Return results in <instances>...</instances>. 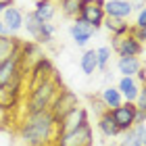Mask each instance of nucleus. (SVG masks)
<instances>
[{
    "label": "nucleus",
    "mask_w": 146,
    "mask_h": 146,
    "mask_svg": "<svg viewBox=\"0 0 146 146\" xmlns=\"http://www.w3.org/2000/svg\"><path fill=\"white\" fill-rule=\"evenodd\" d=\"M19 136L27 146H50L56 140V121L50 111L27 113L19 125Z\"/></svg>",
    "instance_id": "f257e3e1"
},
{
    "label": "nucleus",
    "mask_w": 146,
    "mask_h": 146,
    "mask_svg": "<svg viewBox=\"0 0 146 146\" xmlns=\"http://www.w3.org/2000/svg\"><path fill=\"white\" fill-rule=\"evenodd\" d=\"M63 90V82L58 79V73H54L48 82L40 84L38 88L29 90L27 96V113H38V111H48L54 96Z\"/></svg>",
    "instance_id": "f03ea898"
},
{
    "label": "nucleus",
    "mask_w": 146,
    "mask_h": 146,
    "mask_svg": "<svg viewBox=\"0 0 146 146\" xmlns=\"http://www.w3.org/2000/svg\"><path fill=\"white\" fill-rule=\"evenodd\" d=\"M23 27L27 29V34L34 38V42H38L40 46L50 44L52 36H54V29H56L50 21H42V19H38L34 13H27V15L23 17Z\"/></svg>",
    "instance_id": "7ed1b4c3"
},
{
    "label": "nucleus",
    "mask_w": 146,
    "mask_h": 146,
    "mask_svg": "<svg viewBox=\"0 0 146 146\" xmlns=\"http://www.w3.org/2000/svg\"><path fill=\"white\" fill-rule=\"evenodd\" d=\"M77 107H79V96L75 94V92L63 88V90L54 96V100H52V104H50L48 111H50V115L54 117V121L58 123L65 115H69V113H71L73 109H77Z\"/></svg>",
    "instance_id": "20e7f679"
},
{
    "label": "nucleus",
    "mask_w": 146,
    "mask_h": 146,
    "mask_svg": "<svg viewBox=\"0 0 146 146\" xmlns=\"http://www.w3.org/2000/svg\"><path fill=\"white\" fill-rule=\"evenodd\" d=\"M92 142H94V134H92V125L88 121L69 134L56 136L54 146H92Z\"/></svg>",
    "instance_id": "39448f33"
},
{
    "label": "nucleus",
    "mask_w": 146,
    "mask_h": 146,
    "mask_svg": "<svg viewBox=\"0 0 146 146\" xmlns=\"http://www.w3.org/2000/svg\"><path fill=\"white\" fill-rule=\"evenodd\" d=\"M104 2L107 0H82V9H79V19H84L86 23H90L96 31L102 27L104 19Z\"/></svg>",
    "instance_id": "423d86ee"
},
{
    "label": "nucleus",
    "mask_w": 146,
    "mask_h": 146,
    "mask_svg": "<svg viewBox=\"0 0 146 146\" xmlns=\"http://www.w3.org/2000/svg\"><path fill=\"white\" fill-rule=\"evenodd\" d=\"M54 73H56V69H54V65H52V61L48 56L40 58L36 65H31V67H29V73H27V90H34V88H38L40 84L48 82Z\"/></svg>",
    "instance_id": "0eeeda50"
},
{
    "label": "nucleus",
    "mask_w": 146,
    "mask_h": 146,
    "mask_svg": "<svg viewBox=\"0 0 146 146\" xmlns=\"http://www.w3.org/2000/svg\"><path fill=\"white\" fill-rule=\"evenodd\" d=\"M111 50H115L119 56H140L144 52V44L138 42L127 31L125 36H113L111 38Z\"/></svg>",
    "instance_id": "6e6552de"
},
{
    "label": "nucleus",
    "mask_w": 146,
    "mask_h": 146,
    "mask_svg": "<svg viewBox=\"0 0 146 146\" xmlns=\"http://www.w3.org/2000/svg\"><path fill=\"white\" fill-rule=\"evenodd\" d=\"M88 123V109L79 104L77 109H73L69 115H65L61 121L56 123V136H63V134H69V131L77 129L79 125Z\"/></svg>",
    "instance_id": "1a4fd4ad"
},
{
    "label": "nucleus",
    "mask_w": 146,
    "mask_h": 146,
    "mask_svg": "<svg viewBox=\"0 0 146 146\" xmlns=\"http://www.w3.org/2000/svg\"><path fill=\"white\" fill-rule=\"evenodd\" d=\"M111 115L113 119H115V123H117V127L125 131V129H129V127H134V119H136V104L134 102H121L117 109H113L111 111Z\"/></svg>",
    "instance_id": "9d476101"
},
{
    "label": "nucleus",
    "mask_w": 146,
    "mask_h": 146,
    "mask_svg": "<svg viewBox=\"0 0 146 146\" xmlns=\"http://www.w3.org/2000/svg\"><path fill=\"white\" fill-rule=\"evenodd\" d=\"M23 11L17 9V6H9L2 13V25H4V34L6 36H17L19 31L23 29Z\"/></svg>",
    "instance_id": "9b49d317"
},
{
    "label": "nucleus",
    "mask_w": 146,
    "mask_h": 146,
    "mask_svg": "<svg viewBox=\"0 0 146 146\" xmlns=\"http://www.w3.org/2000/svg\"><path fill=\"white\" fill-rule=\"evenodd\" d=\"M69 34L73 38V42H75L77 46H86L90 42V38L96 34V29L92 27L90 23H86L84 19H73V23H71V27H69Z\"/></svg>",
    "instance_id": "f8f14e48"
},
{
    "label": "nucleus",
    "mask_w": 146,
    "mask_h": 146,
    "mask_svg": "<svg viewBox=\"0 0 146 146\" xmlns=\"http://www.w3.org/2000/svg\"><path fill=\"white\" fill-rule=\"evenodd\" d=\"M102 9L107 17H115V19H129V15L134 13L129 0H107Z\"/></svg>",
    "instance_id": "ddd939ff"
},
{
    "label": "nucleus",
    "mask_w": 146,
    "mask_h": 146,
    "mask_svg": "<svg viewBox=\"0 0 146 146\" xmlns=\"http://www.w3.org/2000/svg\"><path fill=\"white\" fill-rule=\"evenodd\" d=\"M40 58H44V50L40 48L38 42H21V63L25 67L29 69Z\"/></svg>",
    "instance_id": "4468645a"
},
{
    "label": "nucleus",
    "mask_w": 146,
    "mask_h": 146,
    "mask_svg": "<svg viewBox=\"0 0 146 146\" xmlns=\"http://www.w3.org/2000/svg\"><path fill=\"white\" fill-rule=\"evenodd\" d=\"M117 90L121 92V96H123L125 102H136L138 92H140V84L136 82V77L121 75V79H119V84H117Z\"/></svg>",
    "instance_id": "2eb2a0df"
},
{
    "label": "nucleus",
    "mask_w": 146,
    "mask_h": 146,
    "mask_svg": "<svg viewBox=\"0 0 146 146\" xmlns=\"http://www.w3.org/2000/svg\"><path fill=\"white\" fill-rule=\"evenodd\" d=\"M21 48V40L17 36H6V34H0V63L11 58L15 52Z\"/></svg>",
    "instance_id": "dca6fc26"
},
{
    "label": "nucleus",
    "mask_w": 146,
    "mask_h": 146,
    "mask_svg": "<svg viewBox=\"0 0 146 146\" xmlns=\"http://www.w3.org/2000/svg\"><path fill=\"white\" fill-rule=\"evenodd\" d=\"M142 67H144V65L140 61V56H119L117 58V71L121 73V75L134 77Z\"/></svg>",
    "instance_id": "f3484780"
},
{
    "label": "nucleus",
    "mask_w": 146,
    "mask_h": 146,
    "mask_svg": "<svg viewBox=\"0 0 146 146\" xmlns=\"http://www.w3.org/2000/svg\"><path fill=\"white\" fill-rule=\"evenodd\" d=\"M98 129H100V134L104 138H117L119 134H121V129L117 127L111 111H104L102 115H98Z\"/></svg>",
    "instance_id": "a211bd4d"
},
{
    "label": "nucleus",
    "mask_w": 146,
    "mask_h": 146,
    "mask_svg": "<svg viewBox=\"0 0 146 146\" xmlns=\"http://www.w3.org/2000/svg\"><path fill=\"white\" fill-rule=\"evenodd\" d=\"M100 102L104 104L107 111H113L123 102V96H121V92L117 90V86H109V88H104L100 92Z\"/></svg>",
    "instance_id": "6ab92c4d"
},
{
    "label": "nucleus",
    "mask_w": 146,
    "mask_h": 146,
    "mask_svg": "<svg viewBox=\"0 0 146 146\" xmlns=\"http://www.w3.org/2000/svg\"><path fill=\"white\" fill-rule=\"evenodd\" d=\"M117 138L119 146H142V125H134V127L121 131Z\"/></svg>",
    "instance_id": "aec40b11"
},
{
    "label": "nucleus",
    "mask_w": 146,
    "mask_h": 146,
    "mask_svg": "<svg viewBox=\"0 0 146 146\" xmlns=\"http://www.w3.org/2000/svg\"><path fill=\"white\" fill-rule=\"evenodd\" d=\"M102 27H107L111 36H125L129 31V23H127V19L107 17V19H104V23H102Z\"/></svg>",
    "instance_id": "412c9836"
},
{
    "label": "nucleus",
    "mask_w": 146,
    "mask_h": 146,
    "mask_svg": "<svg viewBox=\"0 0 146 146\" xmlns=\"http://www.w3.org/2000/svg\"><path fill=\"white\" fill-rule=\"evenodd\" d=\"M38 19H42V21H52V17H54L56 13V6L52 0H38L36 2V9L31 11Z\"/></svg>",
    "instance_id": "4be33fe9"
},
{
    "label": "nucleus",
    "mask_w": 146,
    "mask_h": 146,
    "mask_svg": "<svg viewBox=\"0 0 146 146\" xmlns=\"http://www.w3.org/2000/svg\"><path fill=\"white\" fill-rule=\"evenodd\" d=\"M79 67L86 75H94L98 71V58H96V50H86L84 56L79 58Z\"/></svg>",
    "instance_id": "5701e85b"
},
{
    "label": "nucleus",
    "mask_w": 146,
    "mask_h": 146,
    "mask_svg": "<svg viewBox=\"0 0 146 146\" xmlns=\"http://www.w3.org/2000/svg\"><path fill=\"white\" fill-rule=\"evenodd\" d=\"M63 17L67 19H77L79 17V9H82V0H58Z\"/></svg>",
    "instance_id": "b1692460"
},
{
    "label": "nucleus",
    "mask_w": 146,
    "mask_h": 146,
    "mask_svg": "<svg viewBox=\"0 0 146 146\" xmlns=\"http://www.w3.org/2000/svg\"><path fill=\"white\" fill-rule=\"evenodd\" d=\"M17 100H19V94L11 92L9 88H0V107H2L4 111H11V109H15Z\"/></svg>",
    "instance_id": "393cba45"
},
{
    "label": "nucleus",
    "mask_w": 146,
    "mask_h": 146,
    "mask_svg": "<svg viewBox=\"0 0 146 146\" xmlns=\"http://www.w3.org/2000/svg\"><path fill=\"white\" fill-rule=\"evenodd\" d=\"M111 46H100L96 50V58H98V71H107L109 61H111Z\"/></svg>",
    "instance_id": "a878e982"
},
{
    "label": "nucleus",
    "mask_w": 146,
    "mask_h": 146,
    "mask_svg": "<svg viewBox=\"0 0 146 146\" xmlns=\"http://www.w3.org/2000/svg\"><path fill=\"white\" fill-rule=\"evenodd\" d=\"M134 104H136V111L146 113V84H140V92H138V98Z\"/></svg>",
    "instance_id": "bb28decb"
},
{
    "label": "nucleus",
    "mask_w": 146,
    "mask_h": 146,
    "mask_svg": "<svg viewBox=\"0 0 146 146\" xmlns=\"http://www.w3.org/2000/svg\"><path fill=\"white\" fill-rule=\"evenodd\" d=\"M134 25H136V27H146V6L142 11L136 13V23Z\"/></svg>",
    "instance_id": "cd10ccee"
},
{
    "label": "nucleus",
    "mask_w": 146,
    "mask_h": 146,
    "mask_svg": "<svg viewBox=\"0 0 146 146\" xmlns=\"http://www.w3.org/2000/svg\"><path fill=\"white\" fill-rule=\"evenodd\" d=\"M144 123H146V113H142V111H136L134 125H144Z\"/></svg>",
    "instance_id": "c85d7f7f"
},
{
    "label": "nucleus",
    "mask_w": 146,
    "mask_h": 146,
    "mask_svg": "<svg viewBox=\"0 0 146 146\" xmlns=\"http://www.w3.org/2000/svg\"><path fill=\"white\" fill-rule=\"evenodd\" d=\"M129 2H131V9H134V13H138V11L144 9V2H146V0H129Z\"/></svg>",
    "instance_id": "c756f323"
},
{
    "label": "nucleus",
    "mask_w": 146,
    "mask_h": 146,
    "mask_svg": "<svg viewBox=\"0 0 146 146\" xmlns=\"http://www.w3.org/2000/svg\"><path fill=\"white\" fill-rule=\"evenodd\" d=\"M134 77H136V82H138V84H146V71H144V67L138 71Z\"/></svg>",
    "instance_id": "7c9ffc66"
},
{
    "label": "nucleus",
    "mask_w": 146,
    "mask_h": 146,
    "mask_svg": "<svg viewBox=\"0 0 146 146\" xmlns=\"http://www.w3.org/2000/svg\"><path fill=\"white\" fill-rule=\"evenodd\" d=\"M6 121H9V111H4L2 107H0V125H4Z\"/></svg>",
    "instance_id": "2f4dec72"
},
{
    "label": "nucleus",
    "mask_w": 146,
    "mask_h": 146,
    "mask_svg": "<svg viewBox=\"0 0 146 146\" xmlns=\"http://www.w3.org/2000/svg\"><path fill=\"white\" fill-rule=\"evenodd\" d=\"M142 146H146V125H142Z\"/></svg>",
    "instance_id": "473e14b6"
},
{
    "label": "nucleus",
    "mask_w": 146,
    "mask_h": 146,
    "mask_svg": "<svg viewBox=\"0 0 146 146\" xmlns=\"http://www.w3.org/2000/svg\"><path fill=\"white\" fill-rule=\"evenodd\" d=\"M6 9H9V6H6V4L2 2V0H0V17H2V13H4Z\"/></svg>",
    "instance_id": "72a5a7b5"
},
{
    "label": "nucleus",
    "mask_w": 146,
    "mask_h": 146,
    "mask_svg": "<svg viewBox=\"0 0 146 146\" xmlns=\"http://www.w3.org/2000/svg\"><path fill=\"white\" fill-rule=\"evenodd\" d=\"M104 79H107V82H113V73H111V71H107V75H104Z\"/></svg>",
    "instance_id": "f704fd0d"
},
{
    "label": "nucleus",
    "mask_w": 146,
    "mask_h": 146,
    "mask_svg": "<svg viewBox=\"0 0 146 146\" xmlns=\"http://www.w3.org/2000/svg\"><path fill=\"white\" fill-rule=\"evenodd\" d=\"M2 2H4L6 6H15V4H13V0H2Z\"/></svg>",
    "instance_id": "c9c22d12"
},
{
    "label": "nucleus",
    "mask_w": 146,
    "mask_h": 146,
    "mask_svg": "<svg viewBox=\"0 0 146 146\" xmlns=\"http://www.w3.org/2000/svg\"><path fill=\"white\" fill-rule=\"evenodd\" d=\"M0 34H4V25H2V19H0Z\"/></svg>",
    "instance_id": "e433bc0d"
},
{
    "label": "nucleus",
    "mask_w": 146,
    "mask_h": 146,
    "mask_svg": "<svg viewBox=\"0 0 146 146\" xmlns=\"http://www.w3.org/2000/svg\"><path fill=\"white\" fill-rule=\"evenodd\" d=\"M144 71H146V67H144Z\"/></svg>",
    "instance_id": "4c0bfd02"
}]
</instances>
